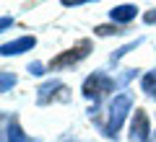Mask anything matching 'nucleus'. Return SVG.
Wrapping results in <instances>:
<instances>
[{"label": "nucleus", "mask_w": 156, "mask_h": 142, "mask_svg": "<svg viewBox=\"0 0 156 142\" xmlns=\"http://www.w3.org/2000/svg\"><path fill=\"white\" fill-rule=\"evenodd\" d=\"M3 142H29V137L23 134V129L18 127V121L13 119H8L5 116V132H3Z\"/></svg>", "instance_id": "nucleus-8"}, {"label": "nucleus", "mask_w": 156, "mask_h": 142, "mask_svg": "<svg viewBox=\"0 0 156 142\" xmlns=\"http://www.w3.org/2000/svg\"><path fill=\"white\" fill-rule=\"evenodd\" d=\"M13 26V18H8V16H3V21H0V31H8V28Z\"/></svg>", "instance_id": "nucleus-15"}, {"label": "nucleus", "mask_w": 156, "mask_h": 142, "mask_svg": "<svg viewBox=\"0 0 156 142\" xmlns=\"http://www.w3.org/2000/svg\"><path fill=\"white\" fill-rule=\"evenodd\" d=\"M29 72H31V75H42V72H44V65H42V62H34V65H29Z\"/></svg>", "instance_id": "nucleus-14"}, {"label": "nucleus", "mask_w": 156, "mask_h": 142, "mask_svg": "<svg viewBox=\"0 0 156 142\" xmlns=\"http://www.w3.org/2000/svg\"><path fill=\"white\" fill-rule=\"evenodd\" d=\"M60 91H65V85H62L60 80H47L44 85H39L37 101H39V104H42V106H44V104H50V98H55V96H57V93H60Z\"/></svg>", "instance_id": "nucleus-7"}, {"label": "nucleus", "mask_w": 156, "mask_h": 142, "mask_svg": "<svg viewBox=\"0 0 156 142\" xmlns=\"http://www.w3.org/2000/svg\"><path fill=\"white\" fill-rule=\"evenodd\" d=\"M154 132L148 124V114L143 109H135L133 114V124H130V142H151Z\"/></svg>", "instance_id": "nucleus-4"}, {"label": "nucleus", "mask_w": 156, "mask_h": 142, "mask_svg": "<svg viewBox=\"0 0 156 142\" xmlns=\"http://www.w3.org/2000/svg\"><path fill=\"white\" fill-rule=\"evenodd\" d=\"M140 44H143V41H140V39H138V41H130V44H125L122 49H120V52H115V54H112L109 60H112V62H120V57H125V54H128V52H133L135 47H140Z\"/></svg>", "instance_id": "nucleus-10"}, {"label": "nucleus", "mask_w": 156, "mask_h": 142, "mask_svg": "<svg viewBox=\"0 0 156 142\" xmlns=\"http://www.w3.org/2000/svg\"><path fill=\"white\" fill-rule=\"evenodd\" d=\"M117 88V80H112L107 72H94V75H89L86 78V83H83V96L89 101H94V106H99V101H101V96L104 93H109V91H115Z\"/></svg>", "instance_id": "nucleus-2"}, {"label": "nucleus", "mask_w": 156, "mask_h": 142, "mask_svg": "<svg viewBox=\"0 0 156 142\" xmlns=\"http://www.w3.org/2000/svg\"><path fill=\"white\" fill-rule=\"evenodd\" d=\"M151 142H156V129H154V137H151Z\"/></svg>", "instance_id": "nucleus-18"}, {"label": "nucleus", "mask_w": 156, "mask_h": 142, "mask_svg": "<svg viewBox=\"0 0 156 142\" xmlns=\"http://www.w3.org/2000/svg\"><path fill=\"white\" fill-rule=\"evenodd\" d=\"M140 88L148 98H156V72H146L143 80H140Z\"/></svg>", "instance_id": "nucleus-9"}, {"label": "nucleus", "mask_w": 156, "mask_h": 142, "mask_svg": "<svg viewBox=\"0 0 156 142\" xmlns=\"http://www.w3.org/2000/svg\"><path fill=\"white\" fill-rule=\"evenodd\" d=\"M135 16H138V8L130 5V3H122V5H117V8H112V11H109V18L115 23H122V26H125V23H130Z\"/></svg>", "instance_id": "nucleus-6"}, {"label": "nucleus", "mask_w": 156, "mask_h": 142, "mask_svg": "<svg viewBox=\"0 0 156 142\" xmlns=\"http://www.w3.org/2000/svg\"><path fill=\"white\" fill-rule=\"evenodd\" d=\"M133 111V96L130 93H117L107 106V124H101V132L109 140H117V132L122 127L125 116Z\"/></svg>", "instance_id": "nucleus-1"}, {"label": "nucleus", "mask_w": 156, "mask_h": 142, "mask_svg": "<svg viewBox=\"0 0 156 142\" xmlns=\"http://www.w3.org/2000/svg\"><path fill=\"white\" fill-rule=\"evenodd\" d=\"M65 8H78V5H83V3H94V0H60Z\"/></svg>", "instance_id": "nucleus-13"}, {"label": "nucleus", "mask_w": 156, "mask_h": 142, "mask_svg": "<svg viewBox=\"0 0 156 142\" xmlns=\"http://www.w3.org/2000/svg\"><path fill=\"white\" fill-rule=\"evenodd\" d=\"M34 44H37L34 36H21L16 41H5L0 47V52H3V57H16V54H23L26 49H34Z\"/></svg>", "instance_id": "nucleus-5"}, {"label": "nucleus", "mask_w": 156, "mask_h": 142, "mask_svg": "<svg viewBox=\"0 0 156 142\" xmlns=\"http://www.w3.org/2000/svg\"><path fill=\"white\" fill-rule=\"evenodd\" d=\"M89 52H91V41H89V39H83V41H78L76 47H70L68 52L57 54L55 60L50 62V70H68V67L78 65L83 57H89Z\"/></svg>", "instance_id": "nucleus-3"}, {"label": "nucleus", "mask_w": 156, "mask_h": 142, "mask_svg": "<svg viewBox=\"0 0 156 142\" xmlns=\"http://www.w3.org/2000/svg\"><path fill=\"white\" fill-rule=\"evenodd\" d=\"M60 142H78V140H73V137H70V134H68V137H62V140H60Z\"/></svg>", "instance_id": "nucleus-17"}, {"label": "nucleus", "mask_w": 156, "mask_h": 142, "mask_svg": "<svg viewBox=\"0 0 156 142\" xmlns=\"http://www.w3.org/2000/svg\"><path fill=\"white\" fill-rule=\"evenodd\" d=\"M143 21H146V23H156V11H148V13L143 16Z\"/></svg>", "instance_id": "nucleus-16"}, {"label": "nucleus", "mask_w": 156, "mask_h": 142, "mask_svg": "<svg viewBox=\"0 0 156 142\" xmlns=\"http://www.w3.org/2000/svg\"><path fill=\"white\" fill-rule=\"evenodd\" d=\"M94 31L99 36H112V34H125V28H120V26H96Z\"/></svg>", "instance_id": "nucleus-12"}, {"label": "nucleus", "mask_w": 156, "mask_h": 142, "mask_svg": "<svg viewBox=\"0 0 156 142\" xmlns=\"http://www.w3.org/2000/svg\"><path fill=\"white\" fill-rule=\"evenodd\" d=\"M13 85H16V75H13V72H3V78H0V91L8 93Z\"/></svg>", "instance_id": "nucleus-11"}]
</instances>
